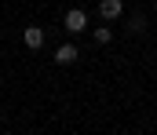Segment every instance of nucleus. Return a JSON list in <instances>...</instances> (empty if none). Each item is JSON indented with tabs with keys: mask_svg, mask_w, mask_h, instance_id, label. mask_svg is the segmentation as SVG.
<instances>
[{
	"mask_svg": "<svg viewBox=\"0 0 157 135\" xmlns=\"http://www.w3.org/2000/svg\"><path fill=\"white\" fill-rule=\"evenodd\" d=\"M84 26H88V15H84L80 7H73V11H66V29H70V33H80Z\"/></svg>",
	"mask_w": 157,
	"mask_h": 135,
	"instance_id": "1",
	"label": "nucleus"
},
{
	"mask_svg": "<svg viewBox=\"0 0 157 135\" xmlns=\"http://www.w3.org/2000/svg\"><path fill=\"white\" fill-rule=\"evenodd\" d=\"M55 62H59V66H73V62H77V44H59Z\"/></svg>",
	"mask_w": 157,
	"mask_h": 135,
	"instance_id": "2",
	"label": "nucleus"
},
{
	"mask_svg": "<svg viewBox=\"0 0 157 135\" xmlns=\"http://www.w3.org/2000/svg\"><path fill=\"white\" fill-rule=\"evenodd\" d=\"M121 11H124V4H121V0H102V4H99V15H102L106 22L121 18Z\"/></svg>",
	"mask_w": 157,
	"mask_h": 135,
	"instance_id": "3",
	"label": "nucleus"
},
{
	"mask_svg": "<svg viewBox=\"0 0 157 135\" xmlns=\"http://www.w3.org/2000/svg\"><path fill=\"white\" fill-rule=\"evenodd\" d=\"M22 40H26L29 51H37V47H44V29H40V26H29V29L22 33Z\"/></svg>",
	"mask_w": 157,
	"mask_h": 135,
	"instance_id": "4",
	"label": "nucleus"
},
{
	"mask_svg": "<svg viewBox=\"0 0 157 135\" xmlns=\"http://www.w3.org/2000/svg\"><path fill=\"white\" fill-rule=\"evenodd\" d=\"M113 40V33H110V26H102V29H95V44H110Z\"/></svg>",
	"mask_w": 157,
	"mask_h": 135,
	"instance_id": "5",
	"label": "nucleus"
}]
</instances>
